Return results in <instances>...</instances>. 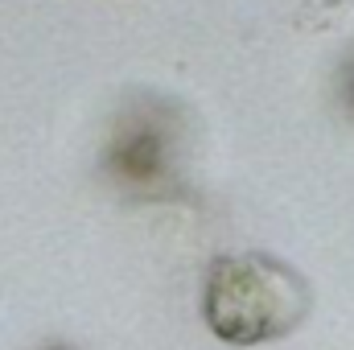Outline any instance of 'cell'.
Here are the masks:
<instances>
[{
	"instance_id": "cell-1",
	"label": "cell",
	"mask_w": 354,
	"mask_h": 350,
	"mask_svg": "<svg viewBox=\"0 0 354 350\" xmlns=\"http://www.w3.org/2000/svg\"><path fill=\"white\" fill-rule=\"evenodd\" d=\"M313 305V293L297 268L264 252L218 256L206 272L202 313L214 338L231 347H260L292 334Z\"/></svg>"
},
{
	"instance_id": "cell-2",
	"label": "cell",
	"mask_w": 354,
	"mask_h": 350,
	"mask_svg": "<svg viewBox=\"0 0 354 350\" xmlns=\"http://www.w3.org/2000/svg\"><path fill=\"white\" fill-rule=\"evenodd\" d=\"M351 99H354V71H351Z\"/></svg>"
}]
</instances>
